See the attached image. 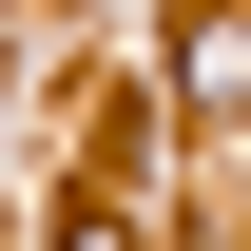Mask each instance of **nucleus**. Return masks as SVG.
Listing matches in <instances>:
<instances>
[{
  "label": "nucleus",
  "instance_id": "1",
  "mask_svg": "<svg viewBox=\"0 0 251 251\" xmlns=\"http://www.w3.org/2000/svg\"><path fill=\"white\" fill-rule=\"evenodd\" d=\"M58 251H135V232H116V213H58Z\"/></svg>",
  "mask_w": 251,
  "mask_h": 251
}]
</instances>
